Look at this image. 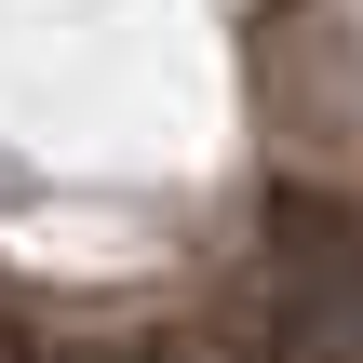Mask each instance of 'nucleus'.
Returning a JSON list of instances; mask_svg holds the SVG:
<instances>
[{"label": "nucleus", "mask_w": 363, "mask_h": 363, "mask_svg": "<svg viewBox=\"0 0 363 363\" xmlns=\"http://www.w3.org/2000/svg\"><path fill=\"white\" fill-rule=\"evenodd\" d=\"M269 363H363V229L269 269Z\"/></svg>", "instance_id": "f257e3e1"}, {"label": "nucleus", "mask_w": 363, "mask_h": 363, "mask_svg": "<svg viewBox=\"0 0 363 363\" xmlns=\"http://www.w3.org/2000/svg\"><path fill=\"white\" fill-rule=\"evenodd\" d=\"M81 363H175L162 337H121V350H81Z\"/></svg>", "instance_id": "f03ea898"}]
</instances>
